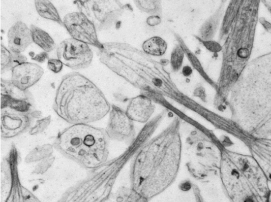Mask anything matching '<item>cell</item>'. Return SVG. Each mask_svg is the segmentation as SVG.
Wrapping results in <instances>:
<instances>
[{"mask_svg":"<svg viewBox=\"0 0 271 202\" xmlns=\"http://www.w3.org/2000/svg\"><path fill=\"white\" fill-rule=\"evenodd\" d=\"M180 125V118L175 117L133 158L132 190L148 200L165 191L178 175L183 150Z\"/></svg>","mask_w":271,"mask_h":202,"instance_id":"obj_1","label":"cell"},{"mask_svg":"<svg viewBox=\"0 0 271 202\" xmlns=\"http://www.w3.org/2000/svg\"><path fill=\"white\" fill-rule=\"evenodd\" d=\"M111 108L99 88L77 72L62 78L53 104L56 115L72 125L99 121L110 113Z\"/></svg>","mask_w":271,"mask_h":202,"instance_id":"obj_2","label":"cell"},{"mask_svg":"<svg viewBox=\"0 0 271 202\" xmlns=\"http://www.w3.org/2000/svg\"><path fill=\"white\" fill-rule=\"evenodd\" d=\"M219 177L231 202H266L269 182L251 155L223 147Z\"/></svg>","mask_w":271,"mask_h":202,"instance_id":"obj_3","label":"cell"},{"mask_svg":"<svg viewBox=\"0 0 271 202\" xmlns=\"http://www.w3.org/2000/svg\"><path fill=\"white\" fill-rule=\"evenodd\" d=\"M109 140L105 129L72 125L61 131L54 146L62 155L89 170L108 160Z\"/></svg>","mask_w":271,"mask_h":202,"instance_id":"obj_4","label":"cell"},{"mask_svg":"<svg viewBox=\"0 0 271 202\" xmlns=\"http://www.w3.org/2000/svg\"><path fill=\"white\" fill-rule=\"evenodd\" d=\"M223 147L202 130L191 131L185 142L186 165L190 175L201 182L219 177Z\"/></svg>","mask_w":271,"mask_h":202,"instance_id":"obj_5","label":"cell"},{"mask_svg":"<svg viewBox=\"0 0 271 202\" xmlns=\"http://www.w3.org/2000/svg\"><path fill=\"white\" fill-rule=\"evenodd\" d=\"M74 3L79 11L92 22L98 31L112 27L128 8L116 0H87Z\"/></svg>","mask_w":271,"mask_h":202,"instance_id":"obj_6","label":"cell"},{"mask_svg":"<svg viewBox=\"0 0 271 202\" xmlns=\"http://www.w3.org/2000/svg\"><path fill=\"white\" fill-rule=\"evenodd\" d=\"M57 59L66 66L73 70H81L90 66L93 53L86 43L73 38L66 39L57 47Z\"/></svg>","mask_w":271,"mask_h":202,"instance_id":"obj_7","label":"cell"},{"mask_svg":"<svg viewBox=\"0 0 271 202\" xmlns=\"http://www.w3.org/2000/svg\"><path fill=\"white\" fill-rule=\"evenodd\" d=\"M64 27L72 38L101 50L103 47L98 38L97 29L92 22L80 12L67 14L63 20Z\"/></svg>","mask_w":271,"mask_h":202,"instance_id":"obj_8","label":"cell"},{"mask_svg":"<svg viewBox=\"0 0 271 202\" xmlns=\"http://www.w3.org/2000/svg\"><path fill=\"white\" fill-rule=\"evenodd\" d=\"M109 140L131 144L136 138L134 123L126 111L112 105L107 126L105 129Z\"/></svg>","mask_w":271,"mask_h":202,"instance_id":"obj_9","label":"cell"},{"mask_svg":"<svg viewBox=\"0 0 271 202\" xmlns=\"http://www.w3.org/2000/svg\"><path fill=\"white\" fill-rule=\"evenodd\" d=\"M34 119L30 114L17 112L8 108L2 109V138L10 139L26 132L32 128Z\"/></svg>","mask_w":271,"mask_h":202,"instance_id":"obj_10","label":"cell"},{"mask_svg":"<svg viewBox=\"0 0 271 202\" xmlns=\"http://www.w3.org/2000/svg\"><path fill=\"white\" fill-rule=\"evenodd\" d=\"M245 144L251 155L263 170L271 184V139L259 138L249 135Z\"/></svg>","mask_w":271,"mask_h":202,"instance_id":"obj_11","label":"cell"},{"mask_svg":"<svg viewBox=\"0 0 271 202\" xmlns=\"http://www.w3.org/2000/svg\"><path fill=\"white\" fill-rule=\"evenodd\" d=\"M11 71V81L17 87L23 90H28L37 84L44 74L41 66L30 62L17 65Z\"/></svg>","mask_w":271,"mask_h":202,"instance_id":"obj_12","label":"cell"},{"mask_svg":"<svg viewBox=\"0 0 271 202\" xmlns=\"http://www.w3.org/2000/svg\"><path fill=\"white\" fill-rule=\"evenodd\" d=\"M155 106L149 96L140 94L129 99L126 113L133 121L146 124L150 120Z\"/></svg>","mask_w":271,"mask_h":202,"instance_id":"obj_13","label":"cell"},{"mask_svg":"<svg viewBox=\"0 0 271 202\" xmlns=\"http://www.w3.org/2000/svg\"><path fill=\"white\" fill-rule=\"evenodd\" d=\"M7 38L9 50L15 53L22 54L33 43L30 28L21 21L11 26Z\"/></svg>","mask_w":271,"mask_h":202,"instance_id":"obj_14","label":"cell"},{"mask_svg":"<svg viewBox=\"0 0 271 202\" xmlns=\"http://www.w3.org/2000/svg\"><path fill=\"white\" fill-rule=\"evenodd\" d=\"M6 108L15 110L17 112L30 114L34 119L41 118L42 116L41 112L35 109L34 101L17 99L2 95V109Z\"/></svg>","mask_w":271,"mask_h":202,"instance_id":"obj_15","label":"cell"},{"mask_svg":"<svg viewBox=\"0 0 271 202\" xmlns=\"http://www.w3.org/2000/svg\"><path fill=\"white\" fill-rule=\"evenodd\" d=\"M35 6L38 14L43 18L55 22L64 26L58 11L51 2L47 0H37L35 1Z\"/></svg>","mask_w":271,"mask_h":202,"instance_id":"obj_16","label":"cell"},{"mask_svg":"<svg viewBox=\"0 0 271 202\" xmlns=\"http://www.w3.org/2000/svg\"><path fill=\"white\" fill-rule=\"evenodd\" d=\"M31 34L33 42L46 52H50L55 50L56 44L53 39L45 30L37 27L34 25H31Z\"/></svg>","mask_w":271,"mask_h":202,"instance_id":"obj_17","label":"cell"},{"mask_svg":"<svg viewBox=\"0 0 271 202\" xmlns=\"http://www.w3.org/2000/svg\"><path fill=\"white\" fill-rule=\"evenodd\" d=\"M2 95H5L12 98L34 101L33 95L28 90H23L14 85L11 80L2 79Z\"/></svg>","mask_w":271,"mask_h":202,"instance_id":"obj_18","label":"cell"},{"mask_svg":"<svg viewBox=\"0 0 271 202\" xmlns=\"http://www.w3.org/2000/svg\"><path fill=\"white\" fill-rule=\"evenodd\" d=\"M167 43L162 38L154 37L145 41L142 48L146 55L154 56H162L167 50Z\"/></svg>","mask_w":271,"mask_h":202,"instance_id":"obj_19","label":"cell"},{"mask_svg":"<svg viewBox=\"0 0 271 202\" xmlns=\"http://www.w3.org/2000/svg\"><path fill=\"white\" fill-rule=\"evenodd\" d=\"M55 147L51 144H44L33 149L32 151L25 157V161L28 163L39 162L48 157H52Z\"/></svg>","mask_w":271,"mask_h":202,"instance_id":"obj_20","label":"cell"},{"mask_svg":"<svg viewBox=\"0 0 271 202\" xmlns=\"http://www.w3.org/2000/svg\"><path fill=\"white\" fill-rule=\"evenodd\" d=\"M134 3L140 11L146 13L150 16H162L161 2L158 1V0H137L134 2Z\"/></svg>","mask_w":271,"mask_h":202,"instance_id":"obj_21","label":"cell"},{"mask_svg":"<svg viewBox=\"0 0 271 202\" xmlns=\"http://www.w3.org/2000/svg\"><path fill=\"white\" fill-rule=\"evenodd\" d=\"M219 15H213L207 20L199 30V38L203 41H210L215 36L216 30L219 24Z\"/></svg>","mask_w":271,"mask_h":202,"instance_id":"obj_22","label":"cell"},{"mask_svg":"<svg viewBox=\"0 0 271 202\" xmlns=\"http://www.w3.org/2000/svg\"><path fill=\"white\" fill-rule=\"evenodd\" d=\"M176 38L177 42L179 43V45L182 48V49L184 50L185 55L187 56L189 61L191 64H192V67L196 70L199 73L200 75L204 78L206 81H208V78L207 76L204 71L202 65L199 59H198L196 55H195L192 51H191L187 46L186 45V44L184 42L183 39H182L178 35H176Z\"/></svg>","mask_w":271,"mask_h":202,"instance_id":"obj_23","label":"cell"},{"mask_svg":"<svg viewBox=\"0 0 271 202\" xmlns=\"http://www.w3.org/2000/svg\"><path fill=\"white\" fill-rule=\"evenodd\" d=\"M17 55L8 49L5 46L1 45V73L3 74L14 68L17 64Z\"/></svg>","mask_w":271,"mask_h":202,"instance_id":"obj_24","label":"cell"},{"mask_svg":"<svg viewBox=\"0 0 271 202\" xmlns=\"http://www.w3.org/2000/svg\"><path fill=\"white\" fill-rule=\"evenodd\" d=\"M185 56V52L181 46L176 45L172 50L171 55L170 64L173 71H179L183 64Z\"/></svg>","mask_w":271,"mask_h":202,"instance_id":"obj_25","label":"cell"},{"mask_svg":"<svg viewBox=\"0 0 271 202\" xmlns=\"http://www.w3.org/2000/svg\"><path fill=\"white\" fill-rule=\"evenodd\" d=\"M51 117L49 116L37 121L36 124L29 131L30 135L36 136L44 132L51 124Z\"/></svg>","mask_w":271,"mask_h":202,"instance_id":"obj_26","label":"cell"},{"mask_svg":"<svg viewBox=\"0 0 271 202\" xmlns=\"http://www.w3.org/2000/svg\"><path fill=\"white\" fill-rule=\"evenodd\" d=\"M55 160L54 157H50L38 162L33 171L34 174H43L51 167L53 162Z\"/></svg>","mask_w":271,"mask_h":202,"instance_id":"obj_27","label":"cell"},{"mask_svg":"<svg viewBox=\"0 0 271 202\" xmlns=\"http://www.w3.org/2000/svg\"><path fill=\"white\" fill-rule=\"evenodd\" d=\"M63 66L64 64L58 59H50L48 60V69L55 74L60 73Z\"/></svg>","mask_w":271,"mask_h":202,"instance_id":"obj_28","label":"cell"},{"mask_svg":"<svg viewBox=\"0 0 271 202\" xmlns=\"http://www.w3.org/2000/svg\"><path fill=\"white\" fill-rule=\"evenodd\" d=\"M197 40H199L202 43V45L205 46L208 50L211 52L220 51L221 49L220 45L214 41H203L202 39L199 38L197 36H195Z\"/></svg>","mask_w":271,"mask_h":202,"instance_id":"obj_29","label":"cell"},{"mask_svg":"<svg viewBox=\"0 0 271 202\" xmlns=\"http://www.w3.org/2000/svg\"><path fill=\"white\" fill-rule=\"evenodd\" d=\"M32 59L37 61V62L43 63L45 62L47 60H49V55L48 52L43 51L39 54L35 55L32 57Z\"/></svg>","mask_w":271,"mask_h":202,"instance_id":"obj_30","label":"cell"},{"mask_svg":"<svg viewBox=\"0 0 271 202\" xmlns=\"http://www.w3.org/2000/svg\"><path fill=\"white\" fill-rule=\"evenodd\" d=\"M161 17L158 16H153L148 17L146 20V23L150 26H156L161 23Z\"/></svg>","mask_w":271,"mask_h":202,"instance_id":"obj_31","label":"cell"},{"mask_svg":"<svg viewBox=\"0 0 271 202\" xmlns=\"http://www.w3.org/2000/svg\"><path fill=\"white\" fill-rule=\"evenodd\" d=\"M194 95L201 98L203 101H205L206 94L205 89L202 86L197 87L194 91Z\"/></svg>","mask_w":271,"mask_h":202,"instance_id":"obj_32","label":"cell"},{"mask_svg":"<svg viewBox=\"0 0 271 202\" xmlns=\"http://www.w3.org/2000/svg\"><path fill=\"white\" fill-rule=\"evenodd\" d=\"M182 73H183L185 77H190L193 73V69L189 65H186L182 70Z\"/></svg>","mask_w":271,"mask_h":202,"instance_id":"obj_33","label":"cell"},{"mask_svg":"<svg viewBox=\"0 0 271 202\" xmlns=\"http://www.w3.org/2000/svg\"><path fill=\"white\" fill-rule=\"evenodd\" d=\"M266 202H271V190L269 192V194L267 197V199H266Z\"/></svg>","mask_w":271,"mask_h":202,"instance_id":"obj_34","label":"cell"}]
</instances>
